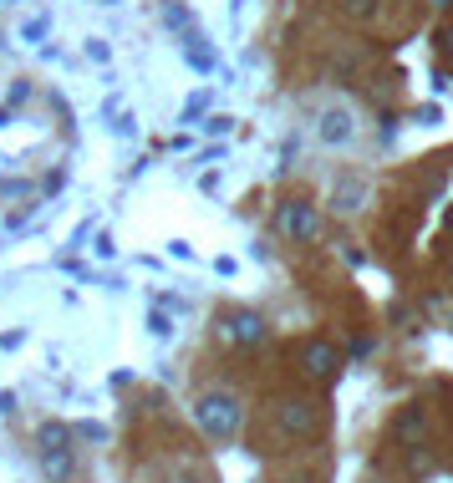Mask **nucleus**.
<instances>
[{"label":"nucleus","mask_w":453,"mask_h":483,"mask_svg":"<svg viewBox=\"0 0 453 483\" xmlns=\"http://www.w3.org/2000/svg\"><path fill=\"white\" fill-rule=\"evenodd\" d=\"M199 428L204 432H214V438H230L234 428H240V402L234 397H204L199 402Z\"/></svg>","instance_id":"f257e3e1"},{"label":"nucleus","mask_w":453,"mask_h":483,"mask_svg":"<svg viewBox=\"0 0 453 483\" xmlns=\"http://www.w3.org/2000/svg\"><path fill=\"white\" fill-rule=\"evenodd\" d=\"M41 448H46V473H52L56 483L72 478V448H66V432L62 428H46V432H41Z\"/></svg>","instance_id":"f03ea898"},{"label":"nucleus","mask_w":453,"mask_h":483,"mask_svg":"<svg viewBox=\"0 0 453 483\" xmlns=\"http://www.w3.org/2000/svg\"><path fill=\"white\" fill-rule=\"evenodd\" d=\"M281 428L296 432V438H316V432H321V412H316L311 402H285L281 407Z\"/></svg>","instance_id":"7ed1b4c3"},{"label":"nucleus","mask_w":453,"mask_h":483,"mask_svg":"<svg viewBox=\"0 0 453 483\" xmlns=\"http://www.w3.org/2000/svg\"><path fill=\"white\" fill-rule=\"evenodd\" d=\"M275 224H281V234H291V240H311L316 234V214L306 209V203H285Z\"/></svg>","instance_id":"20e7f679"},{"label":"nucleus","mask_w":453,"mask_h":483,"mask_svg":"<svg viewBox=\"0 0 453 483\" xmlns=\"http://www.w3.org/2000/svg\"><path fill=\"white\" fill-rule=\"evenodd\" d=\"M300 361H306V371H311V377H331V371H337V346L311 341L306 351H300Z\"/></svg>","instance_id":"39448f33"},{"label":"nucleus","mask_w":453,"mask_h":483,"mask_svg":"<svg viewBox=\"0 0 453 483\" xmlns=\"http://www.w3.org/2000/svg\"><path fill=\"white\" fill-rule=\"evenodd\" d=\"M224 336H234V341H260V320L255 316H234Z\"/></svg>","instance_id":"423d86ee"},{"label":"nucleus","mask_w":453,"mask_h":483,"mask_svg":"<svg viewBox=\"0 0 453 483\" xmlns=\"http://www.w3.org/2000/svg\"><path fill=\"white\" fill-rule=\"evenodd\" d=\"M341 11H347L351 21H367V15H377V0H341Z\"/></svg>","instance_id":"0eeeda50"},{"label":"nucleus","mask_w":453,"mask_h":483,"mask_svg":"<svg viewBox=\"0 0 453 483\" xmlns=\"http://www.w3.org/2000/svg\"><path fill=\"white\" fill-rule=\"evenodd\" d=\"M351 127H347V113H331L326 117V138H347Z\"/></svg>","instance_id":"6e6552de"},{"label":"nucleus","mask_w":453,"mask_h":483,"mask_svg":"<svg viewBox=\"0 0 453 483\" xmlns=\"http://www.w3.org/2000/svg\"><path fill=\"white\" fill-rule=\"evenodd\" d=\"M398 432H402V438H413V432H423V418H418V412H402V418H398Z\"/></svg>","instance_id":"1a4fd4ad"},{"label":"nucleus","mask_w":453,"mask_h":483,"mask_svg":"<svg viewBox=\"0 0 453 483\" xmlns=\"http://www.w3.org/2000/svg\"><path fill=\"white\" fill-rule=\"evenodd\" d=\"M448 51H453V31H448Z\"/></svg>","instance_id":"9d476101"}]
</instances>
